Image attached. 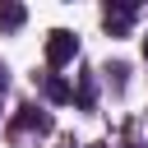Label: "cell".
<instances>
[{
	"label": "cell",
	"instance_id": "1",
	"mask_svg": "<svg viewBox=\"0 0 148 148\" xmlns=\"http://www.w3.org/2000/svg\"><path fill=\"white\" fill-rule=\"evenodd\" d=\"M79 56V37L74 32H65V28H56L51 37H46V65L51 69H60V65H69Z\"/></svg>",
	"mask_w": 148,
	"mask_h": 148
},
{
	"label": "cell",
	"instance_id": "2",
	"mask_svg": "<svg viewBox=\"0 0 148 148\" xmlns=\"http://www.w3.org/2000/svg\"><path fill=\"white\" fill-rule=\"evenodd\" d=\"M23 18H28V9H23V5H9V0L0 5V28H18Z\"/></svg>",
	"mask_w": 148,
	"mask_h": 148
},
{
	"label": "cell",
	"instance_id": "3",
	"mask_svg": "<svg viewBox=\"0 0 148 148\" xmlns=\"http://www.w3.org/2000/svg\"><path fill=\"white\" fill-rule=\"evenodd\" d=\"M130 18H134V5H106V23L111 28H125Z\"/></svg>",
	"mask_w": 148,
	"mask_h": 148
},
{
	"label": "cell",
	"instance_id": "4",
	"mask_svg": "<svg viewBox=\"0 0 148 148\" xmlns=\"http://www.w3.org/2000/svg\"><path fill=\"white\" fill-rule=\"evenodd\" d=\"M46 97H51V102H69L74 92H69V83H65V79H56V74H51V79H46Z\"/></svg>",
	"mask_w": 148,
	"mask_h": 148
},
{
	"label": "cell",
	"instance_id": "5",
	"mask_svg": "<svg viewBox=\"0 0 148 148\" xmlns=\"http://www.w3.org/2000/svg\"><path fill=\"white\" fill-rule=\"evenodd\" d=\"M0 92H5V65H0Z\"/></svg>",
	"mask_w": 148,
	"mask_h": 148
}]
</instances>
